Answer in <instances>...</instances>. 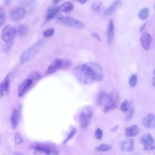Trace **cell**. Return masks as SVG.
Listing matches in <instances>:
<instances>
[{"label": "cell", "mask_w": 155, "mask_h": 155, "mask_svg": "<svg viewBox=\"0 0 155 155\" xmlns=\"http://www.w3.org/2000/svg\"><path fill=\"white\" fill-rule=\"evenodd\" d=\"M73 74L82 84L90 85L95 81L103 79L104 71L102 67L96 62H88L75 67Z\"/></svg>", "instance_id": "obj_1"}, {"label": "cell", "mask_w": 155, "mask_h": 155, "mask_svg": "<svg viewBox=\"0 0 155 155\" xmlns=\"http://www.w3.org/2000/svg\"><path fill=\"white\" fill-rule=\"evenodd\" d=\"M42 44V41H39L25 50L20 56V63L23 64L33 58V57L35 56V55L41 49Z\"/></svg>", "instance_id": "obj_2"}, {"label": "cell", "mask_w": 155, "mask_h": 155, "mask_svg": "<svg viewBox=\"0 0 155 155\" xmlns=\"http://www.w3.org/2000/svg\"><path fill=\"white\" fill-rule=\"evenodd\" d=\"M94 112V108L91 105H86L83 107L80 112L79 120L81 128H86L91 122Z\"/></svg>", "instance_id": "obj_3"}, {"label": "cell", "mask_w": 155, "mask_h": 155, "mask_svg": "<svg viewBox=\"0 0 155 155\" xmlns=\"http://www.w3.org/2000/svg\"><path fill=\"white\" fill-rule=\"evenodd\" d=\"M58 21L64 25L76 29H82L84 28V24L79 20L74 18L67 16H59L58 18Z\"/></svg>", "instance_id": "obj_4"}, {"label": "cell", "mask_w": 155, "mask_h": 155, "mask_svg": "<svg viewBox=\"0 0 155 155\" xmlns=\"http://www.w3.org/2000/svg\"><path fill=\"white\" fill-rule=\"evenodd\" d=\"M119 101V94L117 90H114L111 94H109V97L104 107V112L107 113L108 111L116 108Z\"/></svg>", "instance_id": "obj_5"}, {"label": "cell", "mask_w": 155, "mask_h": 155, "mask_svg": "<svg viewBox=\"0 0 155 155\" xmlns=\"http://www.w3.org/2000/svg\"><path fill=\"white\" fill-rule=\"evenodd\" d=\"M16 35V28L12 25H5L1 32V39L6 43L12 41Z\"/></svg>", "instance_id": "obj_6"}, {"label": "cell", "mask_w": 155, "mask_h": 155, "mask_svg": "<svg viewBox=\"0 0 155 155\" xmlns=\"http://www.w3.org/2000/svg\"><path fill=\"white\" fill-rule=\"evenodd\" d=\"M26 15V10L22 6L13 7L10 12V17L13 21H18L23 19Z\"/></svg>", "instance_id": "obj_7"}, {"label": "cell", "mask_w": 155, "mask_h": 155, "mask_svg": "<svg viewBox=\"0 0 155 155\" xmlns=\"http://www.w3.org/2000/svg\"><path fill=\"white\" fill-rule=\"evenodd\" d=\"M152 41H153L152 36L148 32H145L143 33L140 38V44L142 48L145 50H148L150 48L151 45L152 44Z\"/></svg>", "instance_id": "obj_8"}, {"label": "cell", "mask_w": 155, "mask_h": 155, "mask_svg": "<svg viewBox=\"0 0 155 155\" xmlns=\"http://www.w3.org/2000/svg\"><path fill=\"white\" fill-rule=\"evenodd\" d=\"M32 82H33V79L31 78H28V79L24 80L21 84V85L19 86V88L18 90V94L19 97H21L25 94V93H26L27 90L31 86Z\"/></svg>", "instance_id": "obj_9"}, {"label": "cell", "mask_w": 155, "mask_h": 155, "mask_svg": "<svg viewBox=\"0 0 155 155\" xmlns=\"http://www.w3.org/2000/svg\"><path fill=\"white\" fill-rule=\"evenodd\" d=\"M120 148L122 151L131 152L134 150V140L131 138H127L120 143Z\"/></svg>", "instance_id": "obj_10"}, {"label": "cell", "mask_w": 155, "mask_h": 155, "mask_svg": "<svg viewBox=\"0 0 155 155\" xmlns=\"http://www.w3.org/2000/svg\"><path fill=\"white\" fill-rule=\"evenodd\" d=\"M64 61L61 59H56L55 60L52 64H51L47 68L45 73L47 74H50L54 73L58 69L61 68L62 66H64Z\"/></svg>", "instance_id": "obj_11"}, {"label": "cell", "mask_w": 155, "mask_h": 155, "mask_svg": "<svg viewBox=\"0 0 155 155\" xmlns=\"http://www.w3.org/2000/svg\"><path fill=\"white\" fill-rule=\"evenodd\" d=\"M143 125L147 128H152L155 125L154 115L153 113H149L142 119Z\"/></svg>", "instance_id": "obj_12"}, {"label": "cell", "mask_w": 155, "mask_h": 155, "mask_svg": "<svg viewBox=\"0 0 155 155\" xmlns=\"http://www.w3.org/2000/svg\"><path fill=\"white\" fill-rule=\"evenodd\" d=\"M32 148L35 150L36 151L42 152L43 153H45L47 155L50 154H54V153H56L58 154V152L56 151V150L53 149L51 148H50L48 146L46 145H36L31 147Z\"/></svg>", "instance_id": "obj_13"}, {"label": "cell", "mask_w": 155, "mask_h": 155, "mask_svg": "<svg viewBox=\"0 0 155 155\" xmlns=\"http://www.w3.org/2000/svg\"><path fill=\"white\" fill-rule=\"evenodd\" d=\"M114 36V26L113 21L112 19H110L108 22V25L107 28V41L109 44H111L113 40Z\"/></svg>", "instance_id": "obj_14"}, {"label": "cell", "mask_w": 155, "mask_h": 155, "mask_svg": "<svg viewBox=\"0 0 155 155\" xmlns=\"http://www.w3.org/2000/svg\"><path fill=\"white\" fill-rule=\"evenodd\" d=\"M125 135L127 137H134L137 136L139 133V128L137 125H133L127 127L125 129Z\"/></svg>", "instance_id": "obj_15"}, {"label": "cell", "mask_w": 155, "mask_h": 155, "mask_svg": "<svg viewBox=\"0 0 155 155\" xmlns=\"http://www.w3.org/2000/svg\"><path fill=\"white\" fill-rule=\"evenodd\" d=\"M11 125L13 129H16L19 123V113L16 109L14 108L12 111L11 117H10Z\"/></svg>", "instance_id": "obj_16"}, {"label": "cell", "mask_w": 155, "mask_h": 155, "mask_svg": "<svg viewBox=\"0 0 155 155\" xmlns=\"http://www.w3.org/2000/svg\"><path fill=\"white\" fill-rule=\"evenodd\" d=\"M122 2L120 1H115L110 5V6L105 11V15L107 16L111 15L115 10L120 5Z\"/></svg>", "instance_id": "obj_17"}, {"label": "cell", "mask_w": 155, "mask_h": 155, "mask_svg": "<svg viewBox=\"0 0 155 155\" xmlns=\"http://www.w3.org/2000/svg\"><path fill=\"white\" fill-rule=\"evenodd\" d=\"M140 142L143 145V146L153 145L154 143V139L150 134L147 133L140 138Z\"/></svg>", "instance_id": "obj_18"}, {"label": "cell", "mask_w": 155, "mask_h": 155, "mask_svg": "<svg viewBox=\"0 0 155 155\" xmlns=\"http://www.w3.org/2000/svg\"><path fill=\"white\" fill-rule=\"evenodd\" d=\"M109 97V94L106 93L105 92H101L99 94L97 97V102L98 105H102L103 104H105L107 102Z\"/></svg>", "instance_id": "obj_19"}, {"label": "cell", "mask_w": 155, "mask_h": 155, "mask_svg": "<svg viewBox=\"0 0 155 155\" xmlns=\"http://www.w3.org/2000/svg\"><path fill=\"white\" fill-rule=\"evenodd\" d=\"M73 4L70 1H66L62 4L60 7H59V11L64 12H68L73 10Z\"/></svg>", "instance_id": "obj_20"}, {"label": "cell", "mask_w": 155, "mask_h": 155, "mask_svg": "<svg viewBox=\"0 0 155 155\" xmlns=\"http://www.w3.org/2000/svg\"><path fill=\"white\" fill-rule=\"evenodd\" d=\"M59 12V7H54V8H51L48 9L46 15V19L50 20L52 19L58 14Z\"/></svg>", "instance_id": "obj_21"}, {"label": "cell", "mask_w": 155, "mask_h": 155, "mask_svg": "<svg viewBox=\"0 0 155 155\" xmlns=\"http://www.w3.org/2000/svg\"><path fill=\"white\" fill-rule=\"evenodd\" d=\"M103 8L102 2L101 1H94L91 4V8L96 13H99Z\"/></svg>", "instance_id": "obj_22"}, {"label": "cell", "mask_w": 155, "mask_h": 155, "mask_svg": "<svg viewBox=\"0 0 155 155\" xmlns=\"http://www.w3.org/2000/svg\"><path fill=\"white\" fill-rule=\"evenodd\" d=\"M16 28V35L18 36H24L27 31H28V28L24 24H21L18 26Z\"/></svg>", "instance_id": "obj_23"}, {"label": "cell", "mask_w": 155, "mask_h": 155, "mask_svg": "<svg viewBox=\"0 0 155 155\" xmlns=\"http://www.w3.org/2000/svg\"><path fill=\"white\" fill-rule=\"evenodd\" d=\"M12 78V73H8L5 79H4L2 83L4 84V89H5V92L8 93L10 90V79Z\"/></svg>", "instance_id": "obj_24"}, {"label": "cell", "mask_w": 155, "mask_h": 155, "mask_svg": "<svg viewBox=\"0 0 155 155\" xmlns=\"http://www.w3.org/2000/svg\"><path fill=\"white\" fill-rule=\"evenodd\" d=\"M149 13H150V10L148 8H143L142 9H141L139 13H138V16L140 19L144 20L147 19V18L149 16Z\"/></svg>", "instance_id": "obj_25"}, {"label": "cell", "mask_w": 155, "mask_h": 155, "mask_svg": "<svg viewBox=\"0 0 155 155\" xmlns=\"http://www.w3.org/2000/svg\"><path fill=\"white\" fill-rule=\"evenodd\" d=\"M112 148L111 145L109 144H101L99 146L96 147L94 149V151H108L111 150Z\"/></svg>", "instance_id": "obj_26"}, {"label": "cell", "mask_w": 155, "mask_h": 155, "mask_svg": "<svg viewBox=\"0 0 155 155\" xmlns=\"http://www.w3.org/2000/svg\"><path fill=\"white\" fill-rule=\"evenodd\" d=\"M130 104L128 102V101L127 100H125L120 105V110H122V111H123L124 113H127L128 111H129V110H130L131 107H130Z\"/></svg>", "instance_id": "obj_27"}, {"label": "cell", "mask_w": 155, "mask_h": 155, "mask_svg": "<svg viewBox=\"0 0 155 155\" xmlns=\"http://www.w3.org/2000/svg\"><path fill=\"white\" fill-rule=\"evenodd\" d=\"M137 77L135 74H132L129 79V84L131 87H134L137 85Z\"/></svg>", "instance_id": "obj_28"}, {"label": "cell", "mask_w": 155, "mask_h": 155, "mask_svg": "<svg viewBox=\"0 0 155 155\" xmlns=\"http://www.w3.org/2000/svg\"><path fill=\"white\" fill-rule=\"evenodd\" d=\"M76 132H77V129H76V128H71V130L70 133L68 134V135L67 136V138H66V139H65V140L63 142V143H64V144H65L69 140H70V139L74 136V135L76 134Z\"/></svg>", "instance_id": "obj_29"}, {"label": "cell", "mask_w": 155, "mask_h": 155, "mask_svg": "<svg viewBox=\"0 0 155 155\" xmlns=\"http://www.w3.org/2000/svg\"><path fill=\"white\" fill-rule=\"evenodd\" d=\"M5 21V13L4 10L0 7V27L2 26Z\"/></svg>", "instance_id": "obj_30"}, {"label": "cell", "mask_w": 155, "mask_h": 155, "mask_svg": "<svg viewBox=\"0 0 155 155\" xmlns=\"http://www.w3.org/2000/svg\"><path fill=\"white\" fill-rule=\"evenodd\" d=\"M54 33V29L53 28H50L43 32V36L45 38H48L53 35Z\"/></svg>", "instance_id": "obj_31"}, {"label": "cell", "mask_w": 155, "mask_h": 155, "mask_svg": "<svg viewBox=\"0 0 155 155\" xmlns=\"http://www.w3.org/2000/svg\"><path fill=\"white\" fill-rule=\"evenodd\" d=\"M102 136H103L102 130L100 128H97L94 132L95 138L97 139V140H101L102 137Z\"/></svg>", "instance_id": "obj_32"}, {"label": "cell", "mask_w": 155, "mask_h": 155, "mask_svg": "<svg viewBox=\"0 0 155 155\" xmlns=\"http://www.w3.org/2000/svg\"><path fill=\"white\" fill-rule=\"evenodd\" d=\"M14 141L16 144H21L23 142V139L21 137V135L18 133H16L15 134V137H14Z\"/></svg>", "instance_id": "obj_33"}, {"label": "cell", "mask_w": 155, "mask_h": 155, "mask_svg": "<svg viewBox=\"0 0 155 155\" xmlns=\"http://www.w3.org/2000/svg\"><path fill=\"white\" fill-rule=\"evenodd\" d=\"M12 45H13V41H11V42L6 43L5 45H4V48H3L4 51L5 53L8 52L10 50V49L12 48Z\"/></svg>", "instance_id": "obj_34"}, {"label": "cell", "mask_w": 155, "mask_h": 155, "mask_svg": "<svg viewBox=\"0 0 155 155\" xmlns=\"http://www.w3.org/2000/svg\"><path fill=\"white\" fill-rule=\"evenodd\" d=\"M4 93H5L4 85V84L2 82L0 84V97H2L4 96Z\"/></svg>", "instance_id": "obj_35"}, {"label": "cell", "mask_w": 155, "mask_h": 155, "mask_svg": "<svg viewBox=\"0 0 155 155\" xmlns=\"http://www.w3.org/2000/svg\"><path fill=\"white\" fill-rule=\"evenodd\" d=\"M154 146L153 145H147V146H143V150H154Z\"/></svg>", "instance_id": "obj_36"}, {"label": "cell", "mask_w": 155, "mask_h": 155, "mask_svg": "<svg viewBox=\"0 0 155 155\" xmlns=\"http://www.w3.org/2000/svg\"><path fill=\"white\" fill-rule=\"evenodd\" d=\"M129 114H128L127 117V120H130V119H131V117H133V108H130V110H129Z\"/></svg>", "instance_id": "obj_37"}, {"label": "cell", "mask_w": 155, "mask_h": 155, "mask_svg": "<svg viewBox=\"0 0 155 155\" xmlns=\"http://www.w3.org/2000/svg\"><path fill=\"white\" fill-rule=\"evenodd\" d=\"M93 35L94 36H95L99 41H101V39H100V37L98 36V35L97 34H96V33H93Z\"/></svg>", "instance_id": "obj_38"}, {"label": "cell", "mask_w": 155, "mask_h": 155, "mask_svg": "<svg viewBox=\"0 0 155 155\" xmlns=\"http://www.w3.org/2000/svg\"><path fill=\"white\" fill-rule=\"evenodd\" d=\"M10 1H5V4L6 5H8V3H10Z\"/></svg>", "instance_id": "obj_39"}, {"label": "cell", "mask_w": 155, "mask_h": 155, "mask_svg": "<svg viewBox=\"0 0 155 155\" xmlns=\"http://www.w3.org/2000/svg\"><path fill=\"white\" fill-rule=\"evenodd\" d=\"M79 2H80V3H81V4H84V3H85V2H86V1H79Z\"/></svg>", "instance_id": "obj_40"}, {"label": "cell", "mask_w": 155, "mask_h": 155, "mask_svg": "<svg viewBox=\"0 0 155 155\" xmlns=\"http://www.w3.org/2000/svg\"><path fill=\"white\" fill-rule=\"evenodd\" d=\"M53 2L54 3H57V2H59V1H53Z\"/></svg>", "instance_id": "obj_41"}]
</instances>
